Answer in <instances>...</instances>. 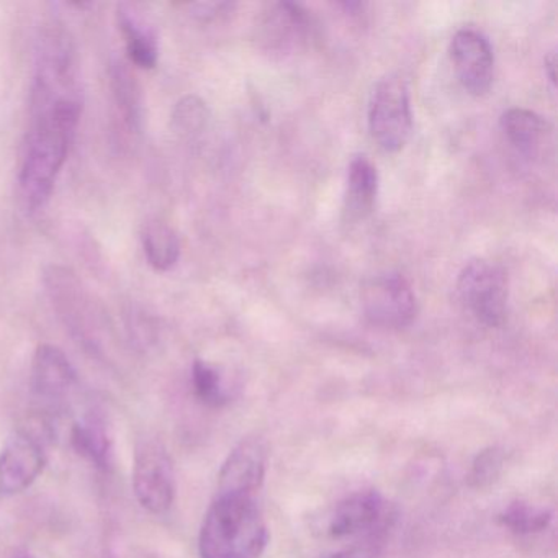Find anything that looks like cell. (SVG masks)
Here are the masks:
<instances>
[{
    "instance_id": "cell-19",
    "label": "cell",
    "mask_w": 558,
    "mask_h": 558,
    "mask_svg": "<svg viewBox=\"0 0 558 558\" xmlns=\"http://www.w3.org/2000/svg\"><path fill=\"white\" fill-rule=\"evenodd\" d=\"M192 388L201 403L208 408H223L230 403L221 372L215 365L197 359L192 365Z\"/></svg>"
},
{
    "instance_id": "cell-8",
    "label": "cell",
    "mask_w": 558,
    "mask_h": 558,
    "mask_svg": "<svg viewBox=\"0 0 558 558\" xmlns=\"http://www.w3.org/2000/svg\"><path fill=\"white\" fill-rule=\"evenodd\" d=\"M47 465L44 444L31 430L19 429L0 450V496L31 488Z\"/></svg>"
},
{
    "instance_id": "cell-15",
    "label": "cell",
    "mask_w": 558,
    "mask_h": 558,
    "mask_svg": "<svg viewBox=\"0 0 558 558\" xmlns=\"http://www.w3.org/2000/svg\"><path fill=\"white\" fill-rule=\"evenodd\" d=\"M501 129L509 142L529 156L537 155L542 143L550 135L547 120L527 109H509L502 113Z\"/></svg>"
},
{
    "instance_id": "cell-25",
    "label": "cell",
    "mask_w": 558,
    "mask_h": 558,
    "mask_svg": "<svg viewBox=\"0 0 558 558\" xmlns=\"http://www.w3.org/2000/svg\"><path fill=\"white\" fill-rule=\"evenodd\" d=\"M555 70H557V54L550 53L547 58H545V71H547L548 81H550L551 86L555 87V81H557V74H555Z\"/></svg>"
},
{
    "instance_id": "cell-5",
    "label": "cell",
    "mask_w": 558,
    "mask_h": 558,
    "mask_svg": "<svg viewBox=\"0 0 558 558\" xmlns=\"http://www.w3.org/2000/svg\"><path fill=\"white\" fill-rule=\"evenodd\" d=\"M457 292L465 308L489 328L501 326L508 312V279L505 270L485 259L465 264Z\"/></svg>"
},
{
    "instance_id": "cell-23",
    "label": "cell",
    "mask_w": 558,
    "mask_h": 558,
    "mask_svg": "<svg viewBox=\"0 0 558 558\" xmlns=\"http://www.w3.org/2000/svg\"><path fill=\"white\" fill-rule=\"evenodd\" d=\"M378 548H380V537L375 535V537L365 541L364 544L336 551V554L329 555L328 558H377Z\"/></svg>"
},
{
    "instance_id": "cell-6",
    "label": "cell",
    "mask_w": 558,
    "mask_h": 558,
    "mask_svg": "<svg viewBox=\"0 0 558 558\" xmlns=\"http://www.w3.org/2000/svg\"><path fill=\"white\" fill-rule=\"evenodd\" d=\"M362 310L372 325L403 329L416 316V296L400 274H381L362 287Z\"/></svg>"
},
{
    "instance_id": "cell-20",
    "label": "cell",
    "mask_w": 558,
    "mask_h": 558,
    "mask_svg": "<svg viewBox=\"0 0 558 558\" xmlns=\"http://www.w3.org/2000/svg\"><path fill=\"white\" fill-rule=\"evenodd\" d=\"M554 514L550 509L535 508L527 502L514 501L499 514V522L519 535L544 532L550 525Z\"/></svg>"
},
{
    "instance_id": "cell-2",
    "label": "cell",
    "mask_w": 558,
    "mask_h": 558,
    "mask_svg": "<svg viewBox=\"0 0 558 558\" xmlns=\"http://www.w3.org/2000/svg\"><path fill=\"white\" fill-rule=\"evenodd\" d=\"M269 542L254 496L217 495L198 534L201 558H259Z\"/></svg>"
},
{
    "instance_id": "cell-21",
    "label": "cell",
    "mask_w": 558,
    "mask_h": 558,
    "mask_svg": "<svg viewBox=\"0 0 558 558\" xmlns=\"http://www.w3.org/2000/svg\"><path fill=\"white\" fill-rule=\"evenodd\" d=\"M505 465V452L499 447H488L475 457L472 470L469 473V483L472 488H489L498 482Z\"/></svg>"
},
{
    "instance_id": "cell-26",
    "label": "cell",
    "mask_w": 558,
    "mask_h": 558,
    "mask_svg": "<svg viewBox=\"0 0 558 558\" xmlns=\"http://www.w3.org/2000/svg\"><path fill=\"white\" fill-rule=\"evenodd\" d=\"M17 558H37V557H34V555H31V554H24V555H19Z\"/></svg>"
},
{
    "instance_id": "cell-10",
    "label": "cell",
    "mask_w": 558,
    "mask_h": 558,
    "mask_svg": "<svg viewBox=\"0 0 558 558\" xmlns=\"http://www.w3.org/2000/svg\"><path fill=\"white\" fill-rule=\"evenodd\" d=\"M267 457L263 437H244L221 466L217 495H256L266 478Z\"/></svg>"
},
{
    "instance_id": "cell-16",
    "label": "cell",
    "mask_w": 558,
    "mask_h": 558,
    "mask_svg": "<svg viewBox=\"0 0 558 558\" xmlns=\"http://www.w3.org/2000/svg\"><path fill=\"white\" fill-rule=\"evenodd\" d=\"M119 25L123 38H125L129 60L142 70L156 68L159 60V48L155 34L125 8L119 9Z\"/></svg>"
},
{
    "instance_id": "cell-4",
    "label": "cell",
    "mask_w": 558,
    "mask_h": 558,
    "mask_svg": "<svg viewBox=\"0 0 558 558\" xmlns=\"http://www.w3.org/2000/svg\"><path fill=\"white\" fill-rule=\"evenodd\" d=\"M132 478L133 492L143 509L161 515L172 508L175 499L174 466L161 440L146 437L136 444Z\"/></svg>"
},
{
    "instance_id": "cell-17",
    "label": "cell",
    "mask_w": 558,
    "mask_h": 558,
    "mask_svg": "<svg viewBox=\"0 0 558 558\" xmlns=\"http://www.w3.org/2000/svg\"><path fill=\"white\" fill-rule=\"evenodd\" d=\"M143 250L153 269L168 272L181 257V241L168 223L151 220L143 231Z\"/></svg>"
},
{
    "instance_id": "cell-1",
    "label": "cell",
    "mask_w": 558,
    "mask_h": 558,
    "mask_svg": "<svg viewBox=\"0 0 558 558\" xmlns=\"http://www.w3.org/2000/svg\"><path fill=\"white\" fill-rule=\"evenodd\" d=\"M83 113L81 96L32 94V123L22 159V201L31 211L48 204Z\"/></svg>"
},
{
    "instance_id": "cell-22",
    "label": "cell",
    "mask_w": 558,
    "mask_h": 558,
    "mask_svg": "<svg viewBox=\"0 0 558 558\" xmlns=\"http://www.w3.org/2000/svg\"><path fill=\"white\" fill-rule=\"evenodd\" d=\"M208 119V109L198 97H185L175 107L172 122L182 135H197L204 130Z\"/></svg>"
},
{
    "instance_id": "cell-18",
    "label": "cell",
    "mask_w": 558,
    "mask_h": 558,
    "mask_svg": "<svg viewBox=\"0 0 558 558\" xmlns=\"http://www.w3.org/2000/svg\"><path fill=\"white\" fill-rule=\"evenodd\" d=\"M110 83H112L113 97L120 112L125 117L130 129H138L142 123V96L135 77L123 63L112 64L110 70Z\"/></svg>"
},
{
    "instance_id": "cell-7",
    "label": "cell",
    "mask_w": 558,
    "mask_h": 558,
    "mask_svg": "<svg viewBox=\"0 0 558 558\" xmlns=\"http://www.w3.org/2000/svg\"><path fill=\"white\" fill-rule=\"evenodd\" d=\"M77 385V372L57 345L41 344L31 368V391L41 413L57 414Z\"/></svg>"
},
{
    "instance_id": "cell-12",
    "label": "cell",
    "mask_w": 558,
    "mask_h": 558,
    "mask_svg": "<svg viewBox=\"0 0 558 558\" xmlns=\"http://www.w3.org/2000/svg\"><path fill=\"white\" fill-rule=\"evenodd\" d=\"M385 502L380 493L365 489L348 496L336 506L329 522V534L336 538L352 537L362 532L385 527Z\"/></svg>"
},
{
    "instance_id": "cell-24",
    "label": "cell",
    "mask_w": 558,
    "mask_h": 558,
    "mask_svg": "<svg viewBox=\"0 0 558 558\" xmlns=\"http://www.w3.org/2000/svg\"><path fill=\"white\" fill-rule=\"evenodd\" d=\"M233 9V5L227 2H202V4H192L191 12L198 21H214L220 15L227 14V11Z\"/></svg>"
},
{
    "instance_id": "cell-13",
    "label": "cell",
    "mask_w": 558,
    "mask_h": 558,
    "mask_svg": "<svg viewBox=\"0 0 558 558\" xmlns=\"http://www.w3.org/2000/svg\"><path fill=\"white\" fill-rule=\"evenodd\" d=\"M378 194V174L365 156L352 159L348 172L344 211L349 220H364L374 210Z\"/></svg>"
},
{
    "instance_id": "cell-9",
    "label": "cell",
    "mask_w": 558,
    "mask_h": 558,
    "mask_svg": "<svg viewBox=\"0 0 558 558\" xmlns=\"http://www.w3.org/2000/svg\"><path fill=\"white\" fill-rule=\"evenodd\" d=\"M45 286L51 305L57 310L64 325L86 338L99 325V312L90 293L84 289L73 272L63 267H51L45 274Z\"/></svg>"
},
{
    "instance_id": "cell-3",
    "label": "cell",
    "mask_w": 558,
    "mask_h": 558,
    "mask_svg": "<svg viewBox=\"0 0 558 558\" xmlns=\"http://www.w3.org/2000/svg\"><path fill=\"white\" fill-rule=\"evenodd\" d=\"M368 129L381 149L397 153L404 148L413 130L410 93L400 76L384 77L375 86L368 104Z\"/></svg>"
},
{
    "instance_id": "cell-11",
    "label": "cell",
    "mask_w": 558,
    "mask_h": 558,
    "mask_svg": "<svg viewBox=\"0 0 558 558\" xmlns=\"http://www.w3.org/2000/svg\"><path fill=\"white\" fill-rule=\"evenodd\" d=\"M450 58L462 86L473 96H483L492 86L495 57L488 38L473 28H462L450 41Z\"/></svg>"
},
{
    "instance_id": "cell-14",
    "label": "cell",
    "mask_w": 558,
    "mask_h": 558,
    "mask_svg": "<svg viewBox=\"0 0 558 558\" xmlns=\"http://www.w3.org/2000/svg\"><path fill=\"white\" fill-rule=\"evenodd\" d=\"M71 446L97 469H109L112 442L102 417L90 413L77 420L71 427Z\"/></svg>"
}]
</instances>
